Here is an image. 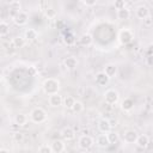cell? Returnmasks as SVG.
I'll return each mask as SVG.
<instances>
[{
  "instance_id": "8d00e7d4",
  "label": "cell",
  "mask_w": 153,
  "mask_h": 153,
  "mask_svg": "<svg viewBox=\"0 0 153 153\" xmlns=\"http://www.w3.org/2000/svg\"><path fill=\"white\" fill-rule=\"evenodd\" d=\"M148 51H149L148 55H152V54H153V44H151V45L148 47Z\"/></svg>"
},
{
  "instance_id": "f546056e",
  "label": "cell",
  "mask_w": 153,
  "mask_h": 153,
  "mask_svg": "<svg viewBox=\"0 0 153 153\" xmlns=\"http://www.w3.org/2000/svg\"><path fill=\"white\" fill-rule=\"evenodd\" d=\"M38 153H54L50 145H41L38 147Z\"/></svg>"
},
{
  "instance_id": "2e32d148",
  "label": "cell",
  "mask_w": 153,
  "mask_h": 153,
  "mask_svg": "<svg viewBox=\"0 0 153 153\" xmlns=\"http://www.w3.org/2000/svg\"><path fill=\"white\" fill-rule=\"evenodd\" d=\"M79 43L84 47H90L92 43H93V38H92V35L88 33V32H85L82 33L80 37H79Z\"/></svg>"
},
{
  "instance_id": "277c9868",
  "label": "cell",
  "mask_w": 153,
  "mask_h": 153,
  "mask_svg": "<svg viewBox=\"0 0 153 153\" xmlns=\"http://www.w3.org/2000/svg\"><path fill=\"white\" fill-rule=\"evenodd\" d=\"M104 100H105V103L114 105L120 100V93L115 88H109L104 92Z\"/></svg>"
},
{
  "instance_id": "83f0119b",
  "label": "cell",
  "mask_w": 153,
  "mask_h": 153,
  "mask_svg": "<svg viewBox=\"0 0 153 153\" xmlns=\"http://www.w3.org/2000/svg\"><path fill=\"white\" fill-rule=\"evenodd\" d=\"M74 114H80V112H82V110H84V104H82V102H80V100H75V103H74V105H73V108L71 109Z\"/></svg>"
},
{
  "instance_id": "e575fe53",
  "label": "cell",
  "mask_w": 153,
  "mask_h": 153,
  "mask_svg": "<svg viewBox=\"0 0 153 153\" xmlns=\"http://www.w3.org/2000/svg\"><path fill=\"white\" fill-rule=\"evenodd\" d=\"M85 6H87V7H91V6H94L96 4H97V0H82L81 1Z\"/></svg>"
},
{
  "instance_id": "836d02e7",
  "label": "cell",
  "mask_w": 153,
  "mask_h": 153,
  "mask_svg": "<svg viewBox=\"0 0 153 153\" xmlns=\"http://www.w3.org/2000/svg\"><path fill=\"white\" fill-rule=\"evenodd\" d=\"M143 25L147 26V27L152 26V25H153V18L149 16V17H147L146 19H143Z\"/></svg>"
},
{
  "instance_id": "ac0fdd59",
  "label": "cell",
  "mask_w": 153,
  "mask_h": 153,
  "mask_svg": "<svg viewBox=\"0 0 153 153\" xmlns=\"http://www.w3.org/2000/svg\"><path fill=\"white\" fill-rule=\"evenodd\" d=\"M63 63H65V66H66L67 69L72 71V69H75L76 68V66H78V59L74 57V56H68V57L65 59Z\"/></svg>"
},
{
  "instance_id": "9a60e30c",
  "label": "cell",
  "mask_w": 153,
  "mask_h": 153,
  "mask_svg": "<svg viewBox=\"0 0 153 153\" xmlns=\"http://www.w3.org/2000/svg\"><path fill=\"white\" fill-rule=\"evenodd\" d=\"M109 81H110V78L104 72H99L96 74V84H98L99 86H105L109 84Z\"/></svg>"
},
{
  "instance_id": "1f68e13d",
  "label": "cell",
  "mask_w": 153,
  "mask_h": 153,
  "mask_svg": "<svg viewBox=\"0 0 153 153\" xmlns=\"http://www.w3.org/2000/svg\"><path fill=\"white\" fill-rule=\"evenodd\" d=\"M74 42H75V38H74V36L72 33H68V35L65 36V43L67 45H72Z\"/></svg>"
},
{
  "instance_id": "5b68a950",
  "label": "cell",
  "mask_w": 153,
  "mask_h": 153,
  "mask_svg": "<svg viewBox=\"0 0 153 153\" xmlns=\"http://www.w3.org/2000/svg\"><path fill=\"white\" fill-rule=\"evenodd\" d=\"M94 145V140L92 136L90 135H81L78 140V146L79 148L84 149V151H87L90 148H92V146Z\"/></svg>"
},
{
  "instance_id": "d590c367",
  "label": "cell",
  "mask_w": 153,
  "mask_h": 153,
  "mask_svg": "<svg viewBox=\"0 0 153 153\" xmlns=\"http://www.w3.org/2000/svg\"><path fill=\"white\" fill-rule=\"evenodd\" d=\"M146 62H147L148 66L153 67V54H152V55H148V56L146 57Z\"/></svg>"
},
{
  "instance_id": "3957f363",
  "label": "cell",
  "mask_w": 153,
  "mask_h": 153,
  "mask_svg": "<svg viewBox=\"0 0 153 153\" xmlns=\"http://www.w3.org/2000/svg\"><path fill=\"white\" fill-rule=\"evenodd\" d=\"M133 39H134V32L130 29L123 27V29L120 30V32H118V41H120L121 44L127 45V44L131 43Z\"/></svg>"
},
{
  "instance_id": "f1b7e54d",
  "label": "cell",
  "mask_w": 153,
  "mask_h": 153,
  "mask_svg": "<svg viewBox=\"0 0 153 153\" xmlns=\"http://www.w3.org/2000/svg\"><path fill=\"white\" fill-rule=\"evenodd\" d=\"M108 135V139H109V141H110V143H116L117 141H118V134L116 133V131H110V133H108L106 134Z\"/></svg>"
},
{
  "instance_id": "d6986e66",
  "label": "cell",
  "mask_w": 153,
  "mask_h": 153,
  "mask_svg": "<svg viewBox=\"0 0 153 153\" xmlns=\"http://www.w3.org/2000/svg\"><path fill=\"white\" fill-rule=\"evenodd\" d=\"M103 72L111 79L112 76H115V75L117 74V66H116L115 63H108V65H105Z\"/></svg>"
},
{
  "instance_id": "d4e9b609",
  "label": "cell",
  "mask_w": 153,
  "mask_h": 153,
  "mask_svg": "<svg viewBox=\"0 0 153 153\" xmlns=\"http://www.w3.org/2000/svg\"><path fill=\"white\" fill-rule=\"evenodd\" d=\"M7 33H10V25L6 22L2 20L0 23V36L1 37H5Z\"/></svg>"
},
{
  "instance_id": "44dd1931",
  "label": "cell",
  "mask_w": 153,
  "mask_h": 153,
  "mask_svg": "<svg viewBox=\"0 0 153 153\" xmlns=\"http://www.w3.org/2000/svg\"><path fill=\"white\" fill-rule=\"evenodd\" d=\"M116 16H117V19H120V20H127L130 17V10L126 6V7L121 8V10H117L116 11Z\"/></svg>"
},
{
  "instance_id": "7a4b0ae2",
  "label": "cell",
  "mask_w": 153,
  "mask_h": 153,
  "mask_svg": "<svg viewBox=\"0 0 153 153\" xmlns=\"http://www.w3.org/2000/svg\"><path fill=\"white\" fill-rule=\"evenodd\" d=\"M29 117H30V121H31V122L37 123V124H41V123H43V122L47 121L48 115H47V111H45L43 108L37 106V108H33V109L31 110Z\"/></svg>"
},
{
  "instance_id": "4dcf8cb0",
  "label": "cell",
  "mask_w": 153,
  "mask_h": 153,
  "mask_svg": "<svg viewBox=\"0 0 153 153\" xmlns=\"http://www.w3.org/2000/svg\"><path fill=\"white\" fill-rule=\"evenodd\" d=\"M13 140H14L16 142H22V141L24 140V133H22V131H16V133H13Z\"/></svg>"
},
{
  "instance_id": "5bb4252c",
  "label": "cell",
  "mask_w": 153,
  "mask_h": 153,
  "mask_svg": "<svg viewBox=\"0 0 153 153\" xmlns=\"http://www.w3.org/2000/svg\"><path fill=\"white\" fill-rule=\"evenodd\" d=\"M22 11V5L19 1H11L10 2V16L13 19L19 12Z\"/></svg>"
},
{
  "instance_id": "52a82bcc",
  "label": "cell",
  "mask_w": 153,
  "mask_h": 153,
  "mask_svg": "<svg viewBox=\"0 0 153 153\" xmlns=\"http://www.w3.org/2000/svg\"><path fill=\"white\" fill-rule=\"evenodd\" d=\"M12 20H13V23H14L16 25H18V26H24V25H26V23L29 22V14H27L25 11H20Z\"/></svg>"
},
{
  "instance_id": "d6a6232c",
  "label": "cell",
  "mask_w": 153,
  "mask_h": 153,
  "mask_svg": "<svg viewBox=\"0 0 153 153\" xmlns=\"http://www.w3.org/2000/svg\"><path fill=\"white\" fill-rule=\"evenodd\" d=\"M114 6H115L116 10H121V8L126 7V1H123V0H117V1L114 2Z\"/></svg>"
},
{
  "instance_id": "9c48e42d",
  "label": "cell",
  "mask_w": 153,
  "mask_h": 153,
  "mask_svg": "<svg viewBox=\"0 0 153 153\" xmlns=\"http://www.w3.org/2000/svg\"><path fill=\"white\" fill-rule=\"evenodd\" d=\"M48 103H49V105L53 106V108H59V106H61V105L63 104V98H62V96L59 94V93L51 94V96H49V98H48Z\"/></svg>"
},
{
  "instance_id": "484cf974",
  "label": "cell",
  "mask_w": 153,
  "mask_h": 153,
  "mask_svg": "<svg viewBox=\"0 0 153 153\" xmlns=\"http://www.w3.org/2000/svg\"><path fill=\"white\" fill-rule=\"evenodd\" d=\"M44 14H45V17H47L48 19H55L56 16H57V11H56L55 8H53V7H48V8L44 11Z\"/></svg>"
},
{
  "instance_id": "e0dca14e",
  "label": "cell",
  "mask_w": 153,
  "mask_h": 153,
  "mask_svg": "<svg viewBox=\"0 0 153 153\" xmlns=\"http://www.w3.org/2000/svg\"><path fill=\"white\" fill-rule=\"evenodd\" d=\"M27 121H29V117H27V115L24 114V112H19V114H17V115L14 116V123H16L18 127L25 126V124L27 123Z\"/></svg>"
},
{
  "instance_id": "8fae6325",
  "label": "cell",
  "mask_w": 153,
  "mask_h": 153,
  "mask_svg": "<svg viewBox=\"0 0 153 153\" xmlns=\"http://www.w3.org/2000/svg\"><path fill=\"white\" fill-rule=\"evenodd\" d=\"M50 146H51L54 153H63L65 149H66L65 140H54V141L50 143Z\"/></svg>"
},
{
  "instance_id": "4fadbf2b",
  "label": "cell",
  "mask_w": 153,
  "mask_h": 153,
  "mask_svg": "<svg viewBox=\"0 0 153 153\" xmlns=\"http://www.w3.org/2000/svg\"><path fill=\"white\" fill-rule=\"evenodd\" d=\"M96 145H97L98 147H100V148H106V147H109L111 143H110V141H109L106 134H100V135H98L97 139H96Z\"/></svg>"
},
{
  "instance_id": "ffe728a7",
  "label": "cell",
  "mask_w": 153,
  "mask_h": 153,
  "mask_svg": "<svg viewBox=\"0 0 153 153\" xmlns=\"http://www.w3.org/2000/svg\"><path fill=\"white\" fill-rule=\"evenodd\" d=\"M149 137L147 136V135H139V137H137V140H136V146L139 147V148H147L148 147V145H149Z\"/></svg>"
},
{
  "instance_id": "7c38bea8",
  "label": "cell",
  "mask_w": 153,
  "mask_h": 153,
  "mask_svg": "<svg viewBox=\"0 0 153 153\" xmlns=\"http://www.w3.org/2000/svg\"><path fill=\"white\" fill-rule=\"evenodd\" d=\"M135 16L139 18V19H146L147 17H149V10L147 6L145 5H140L139 7H136L135 10Z\"/></svg>"
},
{
  "instance_id": "ba28073f",
  "label": "cell",
  "mask_w": 153,
  "mask_h": 153,
  "mask_svg": "<svg viewBox=\"0 0 153 153\" xmlns=\"http://www.w3.org/2000/svg\"><path fill=\"white\" fill-rule=\"evenodd\" d=\"M60 134L65 141H72L75 139V130L72 127H65Z\"/></svg>"
},
{
  "instance_id": "8992f818",
  "label": "cell",
  "mask_w": 153,
  "mask_h": 153,
  "mask_svg": "<svg viewBox=\"0 0 153 153\" xmlns=\"http://www.w3.org/2000/svg\"><path fill=\"white\" fill-rule=\"evenodd\" d=\"M97 127H98V130L102 134H108V133L111 131L112 124H111V122L108 118H100L98 121V123H97Z\"/></svg>"
},
{
  "instance_id": "30bf717a",
  "label": "cell",
  "mask_w": 153,
  "mask_h": 153,
  "mask_svg": "<svg viewBox=\"0 0 153 153\" xmlns=\"http://www.w3.org/2000/svg\"><path fill=\"white\" fill-rule=\"evenodd\" d=\"M137 137H139V134L133 129H129L123 134V140L126 143H135Z\"/></svg>"
},
{
  "instance_id": "4316f807",
  "label": "cell",
  "mask_w": 153,
  "mask_h": 153,
  "mask_svg": "<svg viewBox=\"0 0 153 153\" xmlns=\"http://www.w3.org/2000/svg\"><path fill=\"white\" fill-rule=\"evenodd\" d=\"M74 103H75V99H74V97H72V96H67V97L63 98V105H65L67 109H72L73 105H74Z\"/></svg>"
},
{
  "instance_id": "6da1fadb",
  "label": "cell",
  "mask_w": 153,
  "mask_h": 153,
  "mask_svg": "<svg viewBox=\"0 0 153 153\" xmlns=\"http://www.w3.org/2000/svg\"><path fill=\"white\" fill-rule=\"evenodd\" d=\"M60 81L56 78H47L43 84H42V88L44 91L45 94L51 96V94H56L60 91Z\"/></svg>"
},
{
  "instance_id": "603a6c76",
  "label": "cell",
  "mask_w": 153,
  "mask_h": 153,
  "mask_svg": "<svg viewBox=\"0 0 153 153\" xmlns=\"http://www.w3.org/2000/svg\"><path fill=\"white\" fill-rule=\"evenodd\" d=\"M25 43H26V39H25V37H22V36H16V37L12 39V42H11L12 47L16 48V49L23 48V47L25 45Z\"/></svg>"
},
{
  "instance_id": "7402d4cb",
  "label": "cell",
  "mask_w": 153,
  "mask_h": 153,
  "mask_svg": "<svg viewBox=\"0 0 153 153\" xmlns=\"http://www.w3.org/2000/svg\"><path fill=\"white\" fill-rule=\"evenodd\" d=\"M121 109H122L124 112H130V111L134 109V102H133L130 98L123 99L122 103H121Z\"/></svg>"
},
{
  "instance_id": "74e56055",
  "label": "cell",
  "mask_w": 153,
  "mask_h": 153,
  "mask_svg": "<svg viewBox=\"0 0 153 153\" xmlns=\"http://www.w3.org/2000/svg\"><path fill=\"white\" fill-rule=\"evenodd\" d=\"M0 153H10V151L7 149V148H0Z\"/></svg>"
},
{
  "instance_id": "cb8c5ba5",
  "label": "cell",
  "mask_w": 153,
  "mask_h": 153,
  "mask_svg": "<svg viewBox=\"0 0 153 153\" xmlns=\"http://www.w3.org/2000/svg\"><path fill=\"white\" fill-rule=\"evenodd\" d=\"M24 37L26 41H35L38 37V32L35 29H27L24 33Z\"/></svg>"
}]
</instances>
